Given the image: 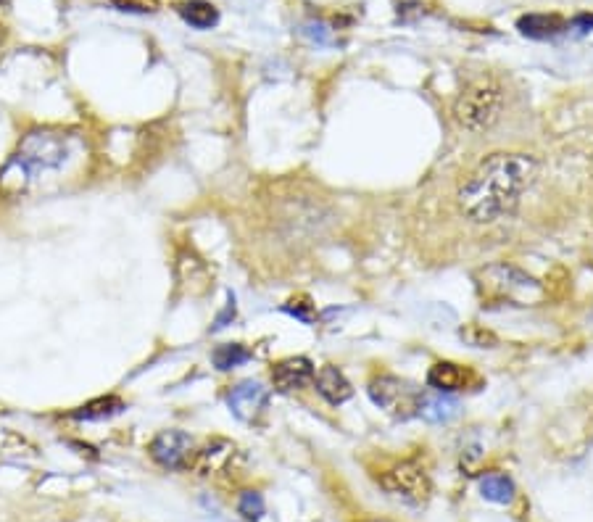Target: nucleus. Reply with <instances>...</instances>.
Returning <instances> with one entry per match:
<instances>
[{"label":"nucleus","mask_w":593,"mask_h":522,"mask_svg":"<svg viewBox=\"0 0 593 522\" xmlns=\"http://www.w3.org/2000/svg\"><path fill=\"white\" fill-rule=\"evenodd\" d=\"M538 161L528 153H493L459 188V209L480 225L507 219L536 182Z\"/></svg>","instance_id":"f257e3e1"},{"label":"nucleus","mask_w":593,"mask_h":522,"mask_svg":"<svg viewBox=\"0 0 593 522\" xmlns=\"http://www.w3.org/2000/svg\"><path fill=\"white\" fill-rule=\"evenodd\" d=\"M504 109V93H501L499 82L475 80L462 90V95L454 103V119L459 127L470 132H483L501 116Z\"/></svg>","instance_id":"f03ea898"},{"label":"nucleus","mask_w":593,"mask_h":522,"mask_svg":"<svg viewBox=\"0 0 593 522\" xmlns=\"http://www.w3.org/2000/svg\"><path fill=\"white\" fill-rule=\"evenodd\" d=\"M377 483L391 496L406 501V504H414V507H422L430 499V493H433V483L427 478V472L417 462H409V459L385 467L377 475Z\"/></svg>","instance_id":"7ed1b4c3"},{"label":"nucleus","mask_w":593,"mask_h":522,"mask_svg":"<svg viewBox=\"0 0 593 522\" xmlns=\"http://www.w3.org/2000/svg\"><path fill=\"white\" fill-rule=\"evenodd\" d=\"M66 159V140L53 132H32L27 135L16 153V159L11 161V169H19L22 177H29L37 169H53L58 164H64Z\"/></svg>","instance_id":"20e7f679"},{"label":"nucleus","mask_w":593,"mask_h":522,"mask_svg":"<svg viewBox=\"0 0 593 522\" xmlns=\"http://www.w3.org/2000/svg\"><path fill=\"white\" fill-rule=\"evenodd\" d=\"M369 399L393 417H412L420 409L422 391L396 375H377L369 380Z\"/></svg>","instance_id":"39448f33"},{"label":"nucleus","mask_w":593,"mask_h":522,"mask_svg":"<svg viewBox=\"0 0 593 522\" xmlns=\"http://www.w3.org/2000/svg\"><path fill=\"white\" fill-rule=\"evenodd\" d=\"M151 451L153 462L167 467V470H185L193 462V454H196V446H193V438L182 430H164L151 441L148 446Z\"/></svg>","instance_id":"423d86ee"},{"label":"nucleus","mask_w":593,"mask_h":522,"mask_svg":"<svg viewBox=\"0 0 593 522\" xmlns=\"http://www.w3.org/2000/svg\"><path fill=\"white\" fill-rule=\"evenodd\" d=\"M235 457H238V449H235V443L225 441V438H217V441H211L206 449L196 451L193 454V470L198 475H225L235 467Z\"/></svg>","instance_id":"0eeeda50"},{"label":"nucleus","mask_w":593,"mask_h":522,"mask_svg":"<svg viewBox=\"0 0 593 522\" xmlns=\"http://www.w3.org/2000/svg\"><path fill=\"white\" fill-rule=\"evenodd\" d=\"M269 391L256 380H246V383L235 385L227 396V404H230L232 414L240 417V420L254 422L264 409H267Z\"/></svg>","instance_id":"6e6552de"},{"label":"nucleus","mask_w":593,"mask_h":522,"mask_svg":"<svg viewBox=\"0 0 593 522\" xmlns=\"http://www.w3.org/2000/svg\"><path fill=\"white\" fill-rule=\"evenodd\" d=\"M314 383V364L306 356H288L272 367V385L280 393H293Z\"/></svg>","instance_id":"1a4fd4ad"},{"label":"nucleus","mask_w":593,"mask_h":522,"mask_svg":"<svg viewBox=\"0 0 593 522\" xmlns=\"http://www.w3.org/2000/svg\"><path fill=\"white\" fill-rule=\"evenodd\" d=\"M314 388H317V393L327 404L333 406L346 404V401L354 396V388L348 383V377L343 375L338 367H333V364H327V367H322L319 372H314Z\"/></svg>","instance_id":"9d476101"},{"label":"nucleus","mask_w":593,"mask_h":522,"mask_svg":"<svg viewBox=\"0 0 593 522\" xmlns=\"http://www.w3.org/2000/svg\"><path fill=\"white\" fill-rule=\"evenodd\" d=\"M470 370L462 367V364L454 362H438L433 364V370L427 372V385L433 388V391L441 393H454V391H464L467 385H470Z\"/></svg>","instance_id":"9b49d317"},{"label":"nucleus","mask_w":593,"mask_h":522,"mask_svg":"<svg viewBox=\"0 0 593 522\" xmlns=\"http://www.w3.org/2000/svg\"><path fill=\"white\" fill-rule=\"evenodd\" d=\"M420 417H425L427 422H449L459 414V401L451 399L449 393L433 391V393H422L420 409H417Z\"/></svg>","instance_id":"f8f14e48"},{"label":"nucleus","mask_w":593,"mask_h":522,"mask_svg":"<svg viewBox=\"0 0 593 522\" xmlns=\"http://www.w3.org/2000/svg\"><path fill=\"white\" fill-rule=\"evenodd\" d=\"M565 27L567 24L554 14H528L517 22V29H520L522 35L533 37V40H549V37L565 32Z\"/></svg>","instance_id":"ddd939ff"},{"label":"nucleus","mask_w":593,"mask_h":522,"mask_svg":"<svg viewBox=\"0 0 593 522\" xmlns=\"http://www.w3.org/2000/svg\"><path fill=\"white\" fill-rule=\"evenodd\" d=\"M480 493H483L485 501H493V504H512L514 483L504 472H488V475L480 480Z\"/></svg>","instance_id":"4468645a"},{"label":"nucleus","mask_w":593,"mask_h":522,"mask_svg":"<svg viewBox=\"0 0 593 522\" xmlns=\"http://www.w3.org/2000/svg\"><path fill=\"white\" fill-rule=\"evenodd\" d=\"M177 11H180V16L190 27L196 29H211L219 22V11L211 6V3H206V0H188V3H180Z\"/></svg>","instance_id":"2eb2a0df"},{"label":"nucleus","mask_w":593,"mask_h":522,"mask_svg":"<svg viewBox=\"0 0 593 522\" xmlns=\"http://www.w3.org/2000/svg\"><path fill=\"white\" fill-rule=\"evenodd\" d=\"M124 409V401L119 396H98V399L87 401L80 409H74L72 417L77 420H106V417H114Z\"/></svg>","instance_id":"dca6fc26"},{"label":"nucleus","mask_w":593,"mask_h":522,"mask_svg":"<svg viewBox=\"0 0 593 522\" xmlns=\"http://www.w3.org/2000/svg\"><path fill=\"white\" fill-rule=\"evenodd\" d=\"M251 356L254 354H251V351H248L243 343H225V346L214 348L211 362H214V367H217V370L230 372V370H235V367H240V364H246Z\"/></svg>","instance_id":"f3484780"},{"label":"nucleus","mask_w":593,"mask_h":522,"mask_svg":"<svg viewBox=\"0 0 593 522\" xmlns=\"http://www.w3.org/2000/svg\"><path fill=\"white\" fill-rule=\"evenodd\" d=\"M240 515L246 517V520H259L264 515V499H261L256 491H248L240 496Z\"/></svg>","instance_id":"a211bd4d"},{"label":"nucleus","mask_w":593,"mask_h":522,"mask_svg":"<svg viewBox=\"0 0 593 522\" xmlns=\"http://www.w3.org/2000/svg\"><path fill=\"white\" fill-rule=\"evenodd\" d=\"M116 11H130V14H156L159 0H109Z\"/></svg>","instance_id":"6ab92c4d"},{"label":"nucleus","mask_w":593,"mask_h":522,"mask_svg":"<svg viewBox=\"0 0 593 522\" xmlns=\"http://www.w3.org/2000/svg\"><path fill=\"white\" fill-rule=\"evenodd\" d=\"M285 312L293 314V317H298L301 322H311V304H309V301H306V304H301V306L288 304V306H285Z\"/></svg>","instance_id":"aec40b11"},{"label":"nucleus","mask_w":593,"mask_h":522,"mask_svg":"<svg viewBox=\"0 0 593 522\" xmlns=\"http://www.w3.org/2000/svg\"><path fill=\"white\" fill-rule=\"evenodd\" d=\"M306 35L311 37V40H317V43H330V37L325 35V27H322V24H306V29H304Z\"/></svg>","instance_id":"412c9836"},{"label":"nucleus","mask_w":593,"mask_h":522,"mask_svg":"<svg viewBox=\"0 0 593 522\" xmlns=\"http://www.w3.org/2000/svg\"><path fill=\"white\" fill-rule=\"evenodd\" d=\"M364 522H388V520H364Z\"/></svg>","instance_id":"4be33fe9"}]
</instances>
